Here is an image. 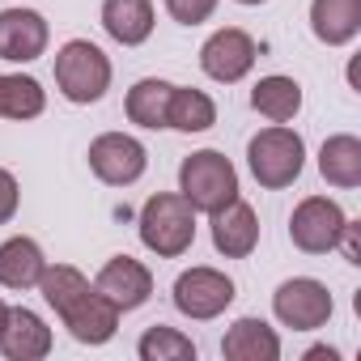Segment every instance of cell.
<instances>
[{
    "label": "cell",
    "instance_id": "484cf974",
    "mask_svg": "<svg viewBox=\"0 0 361 361\" xmlns=\"http://www.w3.org/2000/svg\"><path fill=\"white\" fill-rule=\"evenodd\" d=\"M18 204H22V188H18V178H13L5 166H0V226L13 221Z\"/></svg>",
    "mask_w": 361,
    "mask_h": 361
},
{
    "label": "cell",
    "instance_id": "e0dca14e",
    "mask_svg": "<svg viewBox=\"0 0 361 361\" xmlns=\"http://www.w3.org/2000/svg\"><path fill=\"white\" fill-rule=\"evenodd\" d=\"M310 30L327 47H344L361 30V0H310Z\"/></svg>",
    "mask_w": 361,
    "mask_h": 361
},
{
    "label": "cell",
    "instance_id": "d6986e66",
    "mask_svg": "<svg viewBox=\"0 0 361 361\" xmlns=\"http://www.w3.org/2000/svg\"><path fill=\"white\" fill-rule=\"evenodd\" d=\"M102 30L123 47H140L153 35V0H102Z\"/></svg>",
    "mask_w": 361,
    "mask_h": 361
},
{
    "label": "cell",
    "instance_id": "5bb4252c",
    "mask_svg": "<svg viewBox=\"0 0 361 361\" xmlns=\"http://www.w3.org/2000/svg\"><path fill=\"white\" fill-rule=\"evenodd\" d=\"M0 353L9 361H39L51 353V327L26 310V306H9V323H5V336H0Z\"/></svg>",
    "mask_w": 361,
    "mask_h": 361
},
{
    "label": "cell",
    "instance_id": "4316f807",
    "mask_svg": "<svg viewBox=\"0 0 361 361\" xmlns=\"http://www.w3.org/2000/svg\"><path fill=\"white\" fill-rule=\"evenodd\" d=\"M336 247L344 251V259H348V264H361V226H353V221H344V230H340V238H336Z\"/></svg>",
    "mask_w": 361,
    "mask_h": 361
},
{
    "label": "cell",
    "instance_id": "7402d4cb",
    "mask_svg": "<svg viewBox=\"0 0 361 361\" xmlns=\"http://www.w3.org/2000/svg\"><path fill=\"white\" fill-rule=\"evenodd\" d=\"M217 123V102L204 94V90H192V85H174L170 94V111H166V128L174 132H209Z\"/></svg>",
    "mask_w": 361,
    "mask_h": 361
},
{
    "label": "cell",
    "instance_id": "83f0119b",
    "mask_svg": "<svg viewBox=\"0 0 361 361\" xmlns=\"http://www.w3.org/2000/svg\"><path fill=\"white\" fill-rule=\"evenodd\" d=\"M319 357H327V361H336V357H340V353H336V348H323V344H319V348H310V353H306V361H319Z\"/></svg>",
    "mask_w": 361,
    "mask_h": 361
},
{
    "label": "cell",
    "instance_id": "6da1fadb",
    "mask_svg": "<svg viewBox=\"0 0 361 361\" xmlns=\"http://www.w3.org/2000/svg\"><path fill=\"white\" fill-rule=\"evenodd\" d=\"M39 293L60 314V323L73 331V340H81V344H106L119 331V310L73 264H56V268L47 264L39 276Z\"/></svg>",
    "mask_w": 361,
    "mask_h": 361
},
{
    "label": "cell",
    "instance_id": "603a6c76",
    "mask_svg": "<svg viewBox=\"0 0 361 361\" xmlns=\"http://www.w3.org/2000/svg\"><path fill=\"white\" fill-rule=\"evenodd\" d=\"M47 111V90L26 77V73H13V77H0V119H39Z\"/></svg>",
    "mask_w": 361,
    "mask_h": 361
},
{
    "label": "cell",
    "instance_id": "ac0fdd59",
    "mask_svg": "<svg viewBox=\"0 0 361 361\" xmlns=\"http://www.w3.org/2000/svg\"><path fill=\"white\" fill-rule=\"evenodd\" d=\"M319 174L327 178L331 188H340V192L361 188V140L353 132L327 136L323 149H319Z\"/></svg>",
    "mask_w": 361,
    "mask_h": 361
},
{
    "label": "cell",
    "instance_id": "d4e9b609",
    "mask_svg": "<svg viewBox=\"0 0 361 361\" xmlns=\"http://www.w3.org/2000/svg\"><path fill=\"white\" fill-rule=\"evenodd\" d=\"M166 13L178 26H200L217 13V0H166Z\"/></svg>",
    "mask_w": 361,
    "mask_h": 361
},
{
    "label": "cell",
    "instance_id": "f546056e",
    "mask_svg": "<svg viewBox=\"0 0 361 361\" xmlns=\"http://www.w3.org/2000/svg\"><path fill=\"white\" fill-rule=\"evenodd\" d=\"M238 5H268V0H238Z\"/></svg>",
    "mask_w": 361,
    "mask_h": 361
},
{
    "label": "cell",
    "instance_id": "f1b7e54d",
    "mask_svg": "<svg viewBox=\"0 0 361 361\" xmlns=\"http://www.w3.org/2000/svg\"><path fill=\"white\" fill-rule=\"evenodd\" d=\"M5 323H9V306L0 302V336H5Z\"/></svg>",
    "mask_w": 361,
    "mask_h": 361
},
{
    "label": "cell",
    "instance_id": "cb8c5ba5",
    "mask_svg": "<svg viewBox=\"0 0 361 361\" xmlns=\"http://www.w3.org/2000/svg\"><path fill=\"white\" fill-rule=\"evenodd\" d=\"M136 353L140 361H196L192 336H183L178 327H166V323L145 327V336L136 340Z\"/></svg>",
    "mask_w": 361,
    "mask_h": 361
},
{
    "label": "cell",
    "instance_id": "4fadbf2b",
    "mask_svg": "<svg viewBox=\"0 0 361 361\" xmlns=\"http://www.w3.org/2000/svg\"><path fill=\"white\" fill-rule=\"evenodd\" d=\"M213 247L226 259H247L259 247V217L247 200H230L221 213H213Z\"/></svg>",
    "mask_w": 361,
    "mask_h": 361
},
{
    "label": "cell",
    "instance_id": "7a4b0ae2",
    "mask_svg": "<svg viewBox=\"0 0 361 361\" xmlns=\"http://www.w3.org/2000/svg\"><path fill=\"white\" fill-rule=\"evenodd\" d=\"M136 230H140L145 251H153L157 259H178L196 243V209L178 192H157L145 200Z\"/></svg>",
    "mask_w": 361,
    "mask_h": 361
},
{
    "label": "cell",
    "instance_id": "ffe728a7",
    "mask_svg": "<svg viewBox=\"0 0 361 361\" xmlns=\"http://www.w3.org/2000/svg\"><path fill=\"white\" fill-rule=\"evenodd\" d=\"M251 106L268 119V123H289L298 111H302V85L293 77H259L255 90H251Z\"/></svg>",
    "mask_w": 361,
    "mask_h": 361
},
{
    "label": "cell",
    "instance_id": "277c9868",
    "mask_svg": "<svg viewBox=\"0 0 361 361\" xmlns=\"http://www.w3.org/2000/svg\"><path fill=\"white\" fill-rule=\"evenodd\" d=\"M247 166L255 174V183L268 188V192L293 188L302 178V166H306V140L293 128L272 123V128H264L247 140Z\"/></svg>",
    "mask_w": 361,
    "mask_h": 361
},
{
    "label": "cell",
    "instance_id": "7c38bea8",
    "mask_svg": "<svg viewBox=\"0 0 361 361\" xmlns=\"http://www.w3.org/2000/svg\"><path fill=\"white\" fill-rule=\"evenodd\" d=\"M47 18L35 9H0V60L30 64L47 51Z\"/></svg>",
    "mask_w": 361,
    "mask_h": 361
},
{
    "label": "cell",
    "instance_id": "44dd1931",
    "mask_svg": "<svg viewBox=\"0 0 361 361\" xmlns=\"http://www.w3.org/2000/svg\"><path fill=\"white\" fill-rule=\"evenodd\" d=\"M170 94H174V85H170V81H161V77H145V81H136V85L128 90L123 111H128V119H132L136 128L157 132V128H166Z\"/></svg>",
    "mask_w": 361,
    "mask_h": 361
},
{
    "label": "cell",
    "instance_id": "9c48e42d",
    "mask_svg": "<svg viewBox=\"0 0 361 361\" xmlns=\"http://www.w3.org/2000/svg\"><path fill=\"white\" fill-rule=\"evenodd\" d=\"M344 209L336 204V200H327V196H306L298 209H293V217H289V238H293V247L298 251H306V255H327V251H336V238H340V230H344Z\"/></svg>",
    "mask_w": 361,
    "mask_h": 361
},
{
    "label": "cell",
    "instance_id": "ba28073f",
    "mask_svg": "<svg viewBox=\"0 0 361 361\" xmlns=\"http://www.w3.org/2000/svg\"><path fill=\"white\" fill-rule=\"evenodd\" d=\"M331 310H336V302H331L327 285L314 281V276H293V281H285L272 293V314L285 327H293V331H319V327H327Z\"/></svg>",
    "mask_w": 361,
    "mask_h": 361
},
{
    "label": "cell",
    "instance_id": "8fae6325",
    "mask_svg": "<svg viewBox=\"0 0 361 361\" xmlns=\"http://www.w3.org/2000/svg\"><path fill=\"white\" fill-rule=\"evenodd\" d=\"M94 289H98L119 314H128V310H136V306L149 302V293H153V272H149L140 259H132V255H111V259L98 268Z\"/></svg>",
    "mask_w": 361,
    "mask_h": 361
},
{
    "label": "cell",
    "instance_id": "52a82bcc",
    "mask_svg": "<svg viewBox=\"0 0 361 361\" xmlns=\"http://www.w3.org/2000/svg\"><path fill=\"white\" fill-rule=\"evenodd\" d=\"M90 170L106 188H132L149 170V149L128 132H102L90 140Z\"/></svg>",
    "mask_w": 361,
    "mask_h": 361
},
{
    "label": "cell",
    "instance_id": "9a60e30c",
    "mask_svg": "<svg viewBox=\"0 0 361 361\" xmlns=\"http://www.w3.org/2000/svg\"><path fill=\"white\" fill-rule=\"evenodd\" d=\"M43 268H47V255H43V247L35 238L13 234V238L0 243V285H5V289H13V293L35 289Z\"/></svg>",
    "mask_w": 361,
    "mask_h": 361
},
{
    "label": "cell",
    "instance_id": "8992f818",
    "mask_svg": "<svg viewBox=\"0 0 361 361\" xmlns=\"http://www.w3.org/2000/svg\"><path fill=\"white\" fill-rule=\"evenodd\" d=\"M174 310L178 314H188V319H217L230 310L234 302V281L221 272V268H188V272H178L174 281Z\"/></svg>",
    "mask_w": 361,
    "mask_h": 361
},
{
    "label": "cell",
    "instance_id": "5b68a950",
    "mask_svg": "<svg viewBox=\"0 0 361 361\" xmlns=\"http://www.w3.org/2000/svg\"><path fill=\"white\" fill-rule=\"evenodd\" d=\"M56 90L77 102V106H90V102H102V94L111 90V60L98 43L90 39H68L60 51H56Z\"/></svg>",
    "mask_w": 361,
    "mask_h": 361
},
{
    "label": "cell",
    "instance_id": "3957f363",
    "mask_svg": "<svg viewBox=\"0 0 361 361\" xmlns=\"http://www.w3.org/2000/svg\"><path fill=\"white\" fill-rule=\"evenodd\" d=\"M178 196L196 213H221L230 200H238V170L221 149H200L178 166Z\"/></svg>",
    "mask_w": 361,
    "mask_h": 361
},
{
    "label": "cell",
    "instance_id": "2e32d148",
    "mask_svg": "<svg viewBox=\"0 0 361 361\" xmlns=\"http://www.w3.org/2000/svg\"><path fill=\"white\" fill-rule=\"evenodd\" d=\"M221 357H230V361H276L281 357V336L264 319L247 314V319L230 323V331L221 340Z\"/></svg>",
    "mask_w": 361,
    "mask_h": 361
},
{
    "label": "cell",
    "instance_id": "30bf717a",
    "mask_svg": "<svg viewBox=\"0 0 361 361\" xmlns=\"http://www.w3.org/2000/svg\"><path fill=\"white\" fill-rule=\"evenodd\" d=\"M200 68H204V77H213L221 85L243 81L255 68V39L247 30H238V26L213 30L204 39V47H200Z\"/></svg>",
    "mask_w": 361,
    "mask_h": 361
}]
</instances>
